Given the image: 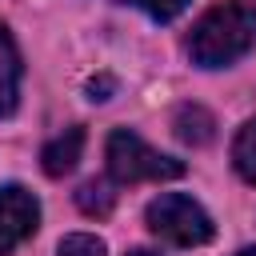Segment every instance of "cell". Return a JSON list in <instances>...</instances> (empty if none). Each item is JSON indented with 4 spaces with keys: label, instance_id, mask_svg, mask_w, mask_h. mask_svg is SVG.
Masks as SVG:
<instances>
[{
    "label": "cell",
    "instance_id": "obj_11",
    "mask_svg": "<svg viewBox=\"0 0 256 256\" xmlns=\"http://www.w3.org/2000/svg\"><path fill=\"white\" fill-rule=\"evenodd\" d=\"M120 4H132V8H140V12H148L152 20H172V16H180L192 0H120Z\"/></svg>",
    "mask_w": 256,
    "mask_h": 256
},
{
    "label": "cell",
    "instance_id": "obj_7",
    "mask_svg": "<svg viewBox=\"0 0 256 256\" xmlns=\"http://www.w3.org/2000/svg\"><path fill=\"white\" fill-rule=\"evenodd\" d=\"M172 124H176V136H180L184 144H208V140H212V128H216L212 112L200 108V104H180Z\"/></svg>",
    "mask_w": 256,
    "mask_h": 256
},
{
    "label": "cell",
    "instance_id": "obj_3",
    "mask_svg": "<svg viewBox=\"0 0 256 256\" xmlns=\"http://www.w3.org/2000/svg\"><path fill=\"white\" fill-rule=\"evenodd\" d=\"M108 172L120 184H140V180H176V176H184V164L172 156H160L136 132L120 128L108 136Z\"/></svg>",
    "mask_w": 256,
    "mask_h": 256
},
{
    "label": "cell",
    "instance_id": "obj_1",
    "mask_svg": "<svg viewBox=\"0 0 256 256\" xmlns=\"http://www.w3.org/2000/svg\"><path fill=\"white\" fill-rule=\"evenodd\" d=\"M252 44H256V4L252 0H220L188 32V56L200 68H224V64L240 60Z\"/></svg>",
    "mask_w": 256,
    "mask_h": 256
},
{
    "label": "cell",
    "instance_id": "obj_5",
    "mask_svg": "<svg viewBox=\"0 0 256 256\" xmlns=\"http://www.w3.org/2000/svg\"><path fill=\"white\" fill-rule=\"evenodd\" d=\"M80 148H84V132H80V128H64V132H60L56 140H48L44 152H40L44 172H48V176H64V172H72L76 160H80Z\"/></svg>",
    "mask_w": 256,
    "mask_h": 256
},
{
    "label": "cell",
    "instance_id": "obj_13",
    "mask_svg": "<svg viewBox=\"0 0 256 256\" xmlns=\"http://www.w3.org/2000/svg\"><path fill=\"white\" fill-rule=\"evenodd\" d=\"M240 256H256V248H244V252H240Z\"/></svg>",
    "mask_w": 256,
    "mask_h": 256
},
{
    "label": "cell",
    "instance_id": "obj_10",
    "mask_svg": "<svg viewBox=\"0 0 256 256\" xmlns=\"http://www.w3.org/2000/svg\"><path fill=\"white\" fill-rule=\"evenodd\" d=\"M56 256H104V240L100 236H88V232H72L60 240V252Z\"/></svg>",
    "mask_w": 256,
    "mask_h": 256
},
{
    "label": "cell",
    "instance_id": "obj_9",
    "mask_svg": "<svg viewBox=\"0 0 256 256\" xmlns=\"http://www.w3.org/2000/svg\"><path fill=\"white\" fill-rule=\"evenodd\" d=\"M112 192H108V184H100V180H88L80 192H76V204L88 212V216H108L112 212Z\"/></svg>",
    "mask_w": 256,
    "mask_h": 256
},
{
    "label": "cell",
    "instance_id": "obj_2",
    "mask_svg": "<svg viewBox=\"0 0 256 256\" xmlns=\"http://www.w3.org/2000/svg\"><path fill=\"white\" fill-rule=\"evenodd\" d=\"M148 228L176 244V248H196V244H208L212 240V216L184 192H164L148 204Z\"/></svg>",
    "mask_w": 256,
    "mask_h": 256
},
{
    "label": "cell",
    "instance_id": "obj_6",
    "mask_svg": "<svg viewBox=\"0 0 256 256\" xmlns=\"http://www.w3.org/2000/svg\"><path fill=\"white\" fill-rule=\"evenodd\" d=\"M16 92H20V56H16L8 28L0 24V116L16 108Z\"/></svg>",
    "mask_w": 256,
    "mask_h": 256
},
{
    "label": "cell",
    "instance_id": "obj_4",
    "mask_svg": "<svg viewBox=\"0 0 256 256\" xmlns=\"http://www.w3.org/2000/svg\"><path fill=\"white\" fill-rule=\"evenodd\" d=\"M36 220H40L36 196L20 184H4L0 188V256H8L16 244H24L36 232Z\"/></svg>",
    "mask_w": 256,
    "mask_h": 256
},
{
    "label": "cell",
    "instance_id": "obj_12",
    "mask_svg": "<svg viewBox=\"0 0 256 256\" xmlns=\"http://www.w3.org/2000/svg\"><path fill=\"white\" fill-rule=\"evenodd\" d=\"M128 256H156V252H148V248H136V252H128Z\"/></svg>",
    "mask_w": 256,
    "mask_h": 256
},
{
    "label": "cell",
    "instance_id": "obj_8",
    "mask_svg": "<svg viewBox=\"0 0 256 256\" xmlns=\"http://www.w3.org/2000/svg\"><path fill=\"white\" fill-rule=\"evenodd\" d=\"M232 164H236V172L248 180V184H256V116L236 132V144H232Z\"/></svg>",
    "mask_w": 256,
    "mask_h": 256
}]
</instances>
